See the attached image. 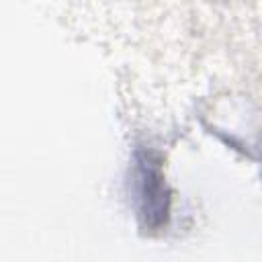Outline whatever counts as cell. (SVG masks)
Here are the masks:
<instances>
[{
    "label": "cell",
    "instance_id": "obj_1",
    "mask_svg": "<svg viewBox=\"0 0 262 262\" xmlns=\"http://www.w3.org/2000/svg\"><path fill=\"white\" fill-rule=\"evenodd\" d=\"M137 196L139 211L147 227H160L168 217V188L160 172V164L151 156L139 160L137 170Z\"/></svg>",
    "mask_w": 262,
    "mask_h": 262
}]
</instances>
